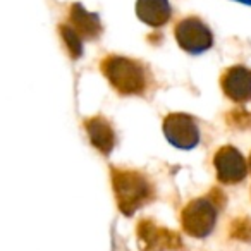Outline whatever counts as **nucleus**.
<instances>
[{
    "instance_id": "nucleus-1",
    "label": "nucleus",
    "mask_w": 251,
    "mask_h": 251,
    "mask_svg": "<svg viewBox=\"0 0 251 251\" xmlns=\"http://www.w3.org/2000/svg\"><path fill=\"white\" fill-rule=\"evenodd\" d=\"M112 188L119 210L127 217L153 200V188L150 181L136 171L112 169Z\"/></svg>"
},
{
    "instance_id": "nucleus-2",
    "label": "nucleus",
    "mask_w": 251,
    "mask_h": 251,
    "mask_svg": "<svg viewBox=\"0 0 251 251\" xmlns=\"http://www.w3.org/2000/svg\"><path fill=\"white\" fill-rule=\"evenodd\" d=\"M100 67L108 83L121 95H141L147 90V73L136 60L108 55L101 60Z\"/></svg>"
},
{
    "instance_id": "nucleus-3",
    "label": "nucleus",
    "mask_w": 251,
    "mask_h": 251,
    "mask_svg": "<svg viewBox=\"0 0 251 251\" xmlns=\"http://www.w3.org/2000/svg\"><path fill=\"white\" fill-rule=\"evenodd\" d=\"M224 196L219 189H212L210 196L196 198L184 206L181 213L182 229L193 237H206L213 230L217 222V213L222 208Z\"/></svg>"
},
{
    "instance_id": "nucleus-4",
    "label": "nucleus",
    "mask_w": 251,
    "mask_h": 251,
    "mask_svg": "<svg viewBox=\"0 0 251 251\" xmlns=\"http://www.w3.org/2000/svg\"><path fill=\"white\" fill-rule=\"evenodd\" d=\"M177 45L188 53H198L213 45V35L210 28L200 18H186L176 25L174 29Z\"/></svg>"
},
{
    "instance_id": "nucleus-5",
    "label": "nucleus",
    "mask_w": 251,
    "mask_h": 251,
    "mask_svg": "<svg viewBox=\"0 0 251 251\" xmlns=\"http://www.w3.org/2000/svg\"><path fill=\"white\" fill-rule=\"evenodd\" d=\"M138 246L141 251H176L182 248V241L174 230L160 227L153 220H140L136 229Z\"/></svg>"
},
{
    "instance_id": "nucleus-6",
    "label": "nucleus",
    "mask_w": 251,
    "mask_h": 251,
    "mask_svg": "<svg viewBox=\"0 0 251 251\" xmlns=\"http://www.w3.org/2000/svg\"><path fill=\"white\" fill-rule=\"evenodd\" d=\"M162 127L169 143L179 150H193L200 143L198 126L188 114H169Z\"/></svg>"
},
{
    "instance_id": "nucleus-7",
    "label": "nucleus",
    "mask_w": 251,
    "mask_h": 251,
    "mask_svg": "<svg viewBox=\"0 0 251 251\" xmlns=\"http://www.w3.org/2000/svg\"><path fill=\"white\" fill-rule=\"evenodd\" d=\"M217 179L224 184H237L248 174V162L234 147H222L213 157Z\"/></svg>"
},
{
    "instance_id": "nucleus-8",
    "label": "nucleus",
    "mask_w": 251,
    "mask_h": 251,
    "mask_svg": "<svg viewBox=\"0 0 251 251\" xmlns=\"http://www.w3.org/2000/svg\"><path fill=\"white\" fill-rule=\"evenodd\" d=\"M220 86L227 98L237 103L251 100V69L244 66H232L222 74Z\"/></svg>"
},
{
    "instance_id": "nucleus-9",
    "label": "nucleus",
    "mask_w": 251,
    "mask_h": 251,
    "mask_svg": "<svg viewBox=\"0 0 251 251\" xmlns=\"http://www.w3.org/2000/svg\"><path fill=\"white\" fill-rule=\"evenodd\" d=\"M69 26L84 40H95L101 35V23L95 12H90L81 4H73L69 9Z\"/></svg>"
},
{
    "instance_id": "nucleus-10",
    "label": "nucleus",
    "mask_w": 251,
    "mask_h": 251,
    "mask_svg": "<svg viewBox=\"0 0 251 251\" xmlns=\"http://www.w3.org/2000/svg\"><path fill=\"white\" fill-rule=\"evenodd\" d=\"M84 127H86V133H88V138H90L91 145H93L98 151H101L103 155H108L114 150L115 133L107 119L101 117V115H95V117L86 119Z\"/></svg>"
},
{
    "instance_id": "nucleus-11",
    "label": "nucleus",
    "mask_w": 251,
    "mask_h": 251,
    "mask_svg": "<svg viewBox=\"0 0 251 251\" xmlns=\"http://www.w3.org/2000/svg\"><path fill=\"white\" fill-rule=\"evenodd\" d=\"M136 16L151 28L167 25L172 16L169 0H136Z\"/></svg>"
},
{
    "instance_id": "nucleus-12",
    "label": "nucleus",
    "mask_w": 251,
    "mask_h": 251,
    "mask_svg": "<svg viewBox=\"0 0 251 251\" xmlns=\"http://www.w3.org/2000/svg\"><path fill=\"white\" fill-rule=\"evenodd\" d=\"M60 36H62L71 57L73 59H79L81 53H83V38L69 25H60Z\"/></svg>"
},
{
    "instance_id": "nucleus-13",
    "label": "nucleus",
    "mask_w": 251,
    "mask_h": 251,
    "mask_svg": "<svg viewBox=\"0 0 251 251\" xmlns=\"http://www.w3.org/2000/svg\"><path fill=\"white\" fill-rule=\"evenodd\" d=\"M230 236L241 241H251V220L246 217L234 220L230 226Z\"/></svg>"
},
{
    "instance_id": "nucleus-14",
    "label": "nucleus",
    "mask_w": 251,
    "mask_h": 251,
    "mask_svg": "<svg viewBox=\"0 0 251 251\" xmlns=\"http://www.w3.org/2000/svg\"><path fill=\"white\" fill-rule=\"evenodd\" d=\"M230 126H236V127H248L250 126V115H246V112L239 110V112H232L227 117Z\"/></svg>"
},
{
    "instance_id": "nucleus-15",
    "label": "nucleus",
    "mask_w": 251,
    "mask_h": 251,
    "mask_svg": "<svg viewBox=\"0 0 251 251\" xmlns=\"http://www.w3.org/2000/svg\"><path fill=\"white\" fill-rule=\"evenodd\" d=\"M237 2H243V4H250L251 5V0H237Z\"/></svg>"
},
{
    "instance_id": "nucleus-16",
    "label": "nucleus",
    "mask_w": 251,
    "mask_h": 251,
    "mask_svg": "<svg viewBox=\"0 0 251 251\" xmlns=\"http://www.w3.org/2000/svg\"><path fill=\"white\" fill-rule=\"evenodd\" d=\"M248 167H250V171H251V155H250V160H248Z\"/></svg>"
}]
</instances>
